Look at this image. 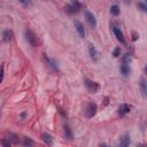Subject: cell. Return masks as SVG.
Segmentation results:
<instances>
[{
  "mask_svg": "<svg viewBox=\"0 0 147 147\" xmlns=\"http://www.w3.org/2000/svg\"><path fill=\"white\" fill-rule=\"evenodd\" d=\"M119 54H121V48H119V47H116V48L114 49L113 55H114L115 57H118V56H119Z\"/></svg>",
  "mask_w": 147,
  "mask_h": 147,
  "instance_id": "7402d4cb",
  "label": "cell"
},
{
  "mask_svg": "<svg viewBox=\"0 0 147 147\" xmlns=\"http://www.w3.org/2000/svg\"><path fill=\"white\" fill-rule=\"evenodd\" d=\"M74 23H75V28H76V30H77L79 37H80V38H84V37H85V28H84L83 23L79 22L78 20H75Z\"/></svg>",
  "mask_w": 147,
  "mask_h": 147,
  "instance_id": "52a82bcc",
  "label": "cell"
},
{
  "mask_svg": "<svg viewBox=\"0 0 147 147\" xmlns=\"http://www.w3.org/2000/svg\"><path fill=\"white\" fill-rule=\"evenodd\" d=\"M96 110H98V107H96V105H95L94 102H90V103H87V106H86L85 116H86L87 118H91V117H93V116L95 115Z\"/></svg>",
  "mask_w": 147,
  "mask_h": 147,
  "instance_id": "277c9868",
  "label": "cell"
},
{
  "mask_svg": "<svg viewBox=\"0 0 147 147\" xmlns=\"http://www.w3.org/2000/svg\"><path fill=\"white\" fill-rule=\"evenodd\" d=\"M132 109V106L131 105H127V103H122L119 107H118V115L119 116H124L126 114H129Z\"/></svg>",
  "mask_w": 147,
  "mask_h": 147,
  "instance_id": "5b68a950",
  "label": "cell"
},
{
  "mask_svg": "<svg viewBox=\"0 0 147 147\" xmlns=\"http://www.w3.org/2000/svg\"><path fill=\"white\" fill-rule=\"evenodd\" d=\"M113 32H114V34H115V37H116V39H117L121 44H125L124 34H123V32H122L117 26H114V28H113Z\"/></svg>",
  "mask_w": 147,
  "mask_h": 147,
  "instance_id": "9c48e42d",
  "label": "cell"
},
{
  "mask_svg": "<svg viewBox=\"0 0 147 147\" xmlns=\"http://www.w3.org/2000/svg\"><path fill=\"white\" fill-rule=\"evenodd\" d=\"M123 63H125V64H130V62H131V55L127 53V54H125L124 56H123Z\"/></svg>",
  "mask_w": 147,
  "mask_h": 147,
  "instance_id": "d6986e66",
  "label": "cell"
},
{
  "mask_svg": "<svg viewBox=\"0 0 147 147\" xmlns=\"http://www.w3.org/2000/svg\"><path fill=\"white\" fill-rule=\"evenodd\" d=\"M88 53H90V56H91V59L93 61L96 62L99 60V53H98V51H96V48H95V46L93 44L88 45Z\"/></svg>",
  "mask_w": 147,
  "mask_h": 147,
  "instance_id": "ba28073f",
  "label": "cell"
},
{
  "mask_svg": "<svg viewBox=\"0 0 147 147\" xmlns=\"http://www.w3.org/2000/svg\"><path fill=\"white\" fill-rule=\"evenodd\" d=\"M44 57H45V60H46V61H47V62L49 63V65H51V67H52V68H53L54 70H57V65H56V62H55V61H54L53 59L48 57V56H47L46 54H44Z\"/></svg>",
  "mask_w": 147,
  "mask_h": 147,
  "instance_id": "9a60e30c",
  "label": "cell"
},
{
  "mask_svg": "<svg viewBox=\"0 0 147 147\" xmlns=\"http://www.w3.org/2000/svg\"><path fill=\"white\" fill-rule=\"evenodd\" d=\"M85 18H86V21L88 22V24H90L92 28H95V26H96V20H95V16H94L91 11H88V10L85 11Z\"/></svg>",
  "mask_w": 147,
  "mask_h": 147,
  "instance_id": "8992f818",
  "label": "cell"
},
{
  "mask_svg": "<svg viewBox=\"0 0 147 147\" xmlns=\"http://www.w3.org/2000/svg\"><path fill=\"white\" fill-rule=\"evenodd\" d=\"M84 84H85L86 88H87L90 92H92V93H96V92L100 90V85H99L96 82L90 80L88 78H85V80H84Z\"/></svg>",
  "mask_w": 147,
  "mask_h": 147,
  "instance_id": "7a4b0ae2",
  "label": "cell"
},
{
  "mask_svg": "<svg viewBox=\"0 0 147 147\" xmlns=\"http://www.w3.org/2000/svg\"><path fill=\"white\" fill-rule=\"evenodd\" d=\"M42 140H44L49 147L53 146V138H52V136H51L49 133H47V132L44 133V134H42Z\"/></svg>",
  "mask_w": 147,
  "mask_h": 147,
  "instance_id": "7c38bea8",
  "label": "cell"
},
{
  "mask_svg": "<svg viewBox=\"0 0 147 147\" xmlns=\"http://www.w3.org/2000/svg\"><path fill=\"white\" fill-rule=\"evenodd\" d=\"M100 147H108V146H107L106 144H101V145H100Z\"/></svg>",
  "mask_w": 147,
  "mask_h": 147,
  "instance_id": "d4e9b609",
  "label": "cell"
},
{
  "mask_svg": "<svg viewBox=\"0 0 147 147\" xmlns=\"http://www.w3.org/2000/svg\"><path fill=\"white\" fill-rule=\"evenodd\" d=\"M2 78H3V65H2L1 69H0V84H1V82H2Z\"/></svg>",
  "mask_w": 147,
  "mask_h": 147,
  "instance_id": "603a6c76",
  "label": "cell"
},
{
  "mask_svg": "<svg viewBox=\"0 0 147 147\" xmlns=\"http://www.w3.org/2000/svg\"><path fill=\"white\" fill-rule=\"evenodd\" d=\"M32 145H33V141H32L30 138L25 137V138L23 139V146H24V147H32Z\"/></svg>",
  "mask_w": 147,
  "mask_h": 147,
  "instance_id": "ac0fdd59",
  "label": "cell"
},
{
  "mask_svg": "<svg viewBox=\"0 0 147 147\" xmlns=\"http://www.w3.org/2000/svg\"><path fill=\"white\" fill-rule=\"evenodd\" d=\"M1 145L3 147H11V144H10V140L9 139H2L1 140Z\"/></svg>",
  "mask_w": 147,
  "mask_h": 147,
  "instance_id": "ffe728a7",
  "label": "cell"
},
{
  "mask_svg": "<svg viewBox=\"0 0 147 147\" xmlns=\"http://www.w3.org/2000/svg\"><path fill=\"white\" fill-rule=\"evenodd\" d=\"M63 131H64V137H65L68 140H71V139H72V132H71L70 127H69L68 125H64Z\"/></svg>",
  "mask_w": 147,
  "mask_h": 147,
  "instance_id": "5bb4252c",
  "label": "cell"
},
{
  "mask_svg": "<svg viewBox=\"0 0 147 147\" xmlns=\"http://www.w3.org/2000/svg\"><path fill=\"white\" fill-rule=\"evenodd\" d=\"M121 71H122V74H123V76H129V74H130V71H131V69H130V65L129 64H125V63H122V65H121Z\"/></svg>",
  "mask_w": 147,
  "mask_h": 147,
  "instance_id": "4fadbf2b",
  "label": "cell"
},
{
  "mask_svg": "<svg viewBox=\"0 0 147 147\" xmlns=\"http://www.w3.org/2000/svg\"><path fill=\"white\" fill-rule=\"evenodd\" d=\"M130 142H131V140H130V136H129L127 133H125V134L121 138L119 144H118V146H117V147H129Z\"/></svg>",
  "mask_w": 147,
  "mask_h": 147,
  "instance_id": "30bf717a",
  "label": "cell"
},
{
  "mask_svg": "<svg viewBox=\"0 0 147 147\" xmlns=\"http://www.w3.org/2000/svg\"><path fill=\"white\" fill-rule=\"evenodd\" d=\"M110 13H111V15H114V16H118L119 13H121L119 7H118L117 5H113V6L110 7Z\"/></svg>",
  "mask_w": 147,
  "mask_h": 147,
  "instance_id": "2e32d148",
  "label": "cell"
},
{
  "mask_svg": "<svg viewBox=\"0 0 147 147\" xmlns=\"http://www.w3.org/2000/svg\"><path fill=\"white\" fill-rule=\"evenodd\" d=\"M2 38H3V40L6 42L10 41L13 39V32H11V30H5L3 33H2Z\"/></svg>",
  "mask_w": 147,
  "mask_h": 147,
  "instance_id": "8fae6325",
  "label": "cell"
},
{
  "mask_svg": "<svg viewBox=\"0 0 147 147\" xmlns=\"http://www.w3.org/2000/svg\"><path fill=\"white\" fill-rule=\"evenodd\" d=\"M25 39L28 40V42L31 45V46H37V36L34 34V32L30 29H26L25 30Z\"/></svg>",
  "mask_w": 147,
  "mask_h": 147,
  "instance_id": "3957f363",
  "label": "cell"
},
{
  "mask_svg": "<svg viewBox=\"0 0 147 147\" xmlns=\"http://www.w3.org/2000/svg\"><path fill=\"white\" fill-rule=\"evenodd\" d=\"M82 7H83V5H82L80 2H78V1H72V2H70L69 5L65 6L64 10H65L67 13H69V14H75V13H78Z\"/></svg>",
  "mask_w": 147,
  "mask_h": 147,
  "instance_id": "6da1fadb",
  "label": "cell"
},
{
  "mask_svg": "<svg viewBox=\"0 0 147 147\" xmlns=\"http://www.w3.org/2000/svg\"><path fill=\"white\" fill-rule=\"evenodd\" d=\"M137 6H138L142 11H146V10H147V5H146L145 2H141V1H140V2L137 3Z\"/></svg>",
  "mask_w": 147,
  "mask_h": 147,
  "instance_id": "44dd1931",
  "label": "cell"
},
{
  "mask_svg": "<svg viewBox=\"0 0 147 147\" xmlns=\"http://www.w3.org/2000/svg\"><path fill=\"white\" fill-rule=\"evenodd\" d=\"M140 88H141L142 95L146 96V92H147V90H146V80H145L144 78H141V80H140Z\"/></svg>",
  "mask_w": 147,
  "mask_h": 147,
  "instance_id": "e0dca14e",
  "label": "cell"
},
{
  "mask_svg": "<svg viewBox=\"0 0 147 147\" xmlns=\"http://www.w3.org/2000/svg\"><path fill=\"white\" fill-rule=\"evenodd\" d=\"M25 116H26V113H25V111H24V113H22V114H21V119L25 118Z\"/></svg>",
  "mask_w": 147,
  "mask_h": 147,
  "instance_id": "cb8c5ba5",
  "label": "cell"
}]
</instances>
